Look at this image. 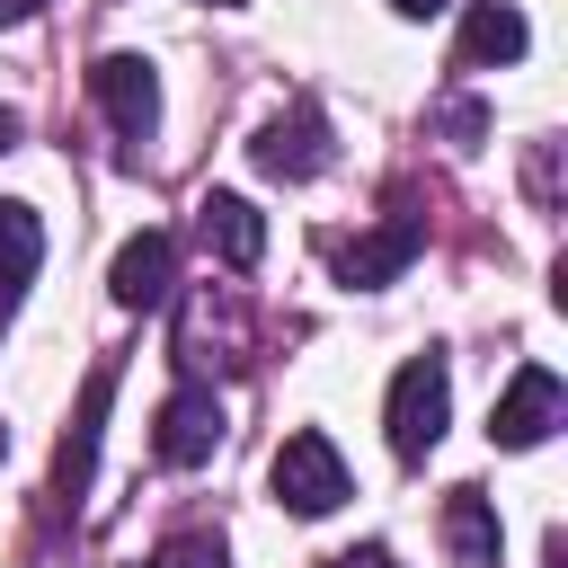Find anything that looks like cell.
<instances>
[{
	"mask_svg": "<svg viewBox=\"0 0 568 568\" xmlns=\"http://www.w3.org/2000/svg\"><path fill=\"white\" fill-rule=\"evenodd\" d=\"M382 426H390V453H399V462H426V453L444 444V426H453V364H444L435 346L399 364Z\"/></svg>",
	"mask_w": 568,
	"mask_h": 568,
	"instance_id": "6da1fadb",
	"label": "cell"
},
{
	"mask_svg": "<svg viewBox=\"0 0 568 568\" xmlns=\"http://www.w3.org/2000/svg\"><path fill=\"white\" fill-rule=\"evenodd\" d=\"M266 488H275L284 515H337V506H346V462H337V444H328L320 426H302V435L275 444Z\"/></svg>",
	"mask_w": 568,
	"mask_h": 568,
	"instance_id": "7a4b0ae2",
	"label": "cell"
},
{
	"mask_svg": "<svg viewBox=\"0 0 568 568\" xmlns=\"http://www.w3.org/2000/svg\"><path fill=\"white\" fill-rule=\"evenodd\" d=\"M89 98H98V115L115 124L124 160L160 133V71H151L142 53H98V62H89Z\"/></svg>",
	"mask_w": 568,
	"mask_h": 568,
	"instance_id": "3957f363",
	"label": "cell"
},
{
	"mask_svg": "<svg viewBox=\"0 0 568 568\" xmlns=\"http://www.w3.org/2000/svg\"><path fill=\"white\" fill-rule=\"evenodd\" d=\"M559 408H568L559 373H550V364H524V373L497 390V408H488V444H497V453H532V444L559 426Z\"/></svg>",
	"mask_w": 568,
	"mask_h": 568,
	"instance_id": "277c9868",
	"label": "cell"
},
{
	"mask_svg": "<svg viewBox=\"0 0 568 568\" xmlns=\"http://www.w3.org/2000/svg\"><path fill=\"white\" fill-rule=\"evenodd\" d=\"M213 444H222V399H213V382L169 390V399H160V426H151V453H160L169 470H195V462H213Z\"/></svg>",
	"mask_w": 568,
	"mask_h": 568,
	"instance_id": "5b68a950",
	"label": "cell"
},
{
	"mask_svg": "<svg viewBox=\"0 0 568 568\" xmlns=\"http://www.w3.org/2000/svg\"><path fill=\"white\" fill-rule=\"evenodd\" d=\"M106 399H115V364H98L80 382V408L53 444V497H89V470H98V435H106Z\"/></svg>",
	"mask_w": 568,
	"mask_h": 568,
	"instance_id": "8992f818",
	"label": "cell"
},
{
	"mask_svg": "<svg viewBox=\"0 0 568 568\" xmlns=\"http://www.w3.org/2000/svg\"><path fill=\"white\" fill-rule=\"evenodd\" d=\"M257 169L266 178H284V186H302V178H320L328 169V124H320V106H284V115H266L257 124Z\"/></svg>",
	"mask_w": 568,
	"mask_h": 568,
	"instance_id": "52a82bcc",
	"label": "cell"
},
{
	"mask_svg": "<svg viewBox=\"0 0 568 568\" xmlns=\"http://www.w3.org/2000/svg\"><path fill=\"white\" fill-rule=\"evenodd\" d=\"M195 231H204V248H213L231 275H248V266L266 257V213H257L248 195H231V186H213V195L195 204Z\"/></svg>",
	"mask_w": 568,
	"mask_h": 568,
	"instance_id": "ba28073f",
	"label": "cell"
},
{
	"mask_svg": "<svg viewBox=\"0 0 568 568\" xmlns=\"http://www.w3.org/2000/svg\"><path fill=\"white\" fill-rule=\"evenodd\" d=\"M169 284H178V240H169V231H133V240L115 248V266H106V293H115L124 311L169 302Z\"/></svg>",
	"mask_w": 568,
	"mask_h": 568,
	"instance_id": "9c48e42d",
	"label": "cell"
},
{
	"mask_svg": "<svg viewBox=\"0 0 568 568\" xmlns=\"http://www.w3.org/2000/svg\"><path fill=\"white\" fill-rule=\"evenodd\" d=\"M524 44H532L524 9H506V0H470V9H462V71H497V62H524Z\"/></svg>",
	"mask_w": 568,
	"mask_h": 568,
	"instance_id": "30bf717a",
	"label": "cell"
},
{
	"mask_svg": "<svg viewBox=\"0 0 568 568\" xmlns=\"http://www.w3.org/2000/svg\"><path fill=\"white\" fill-rule=\"evenodd\" d=\"M408 257H417V222H382V231H364V240H337V275H346L355 293L408 275Z\"/></svg>",
	"mask_w": 568,
	"mask_h": 568,
	"instance_id": "8fae6325",
	"label": "cell"
},
{
	"mask_svg": "<svg viewBox=\"0 0 568 568\" xmlns=\"http://www.w3.org/2000/svg\"><path fill=\"white\" fill-rule=\"evenodd\" d=\"M36 266H44V222H36L27 204H0V320L27 302Z\"/></svg>",
	"mask_w": 568,
	"mask_h": 568,
	"instance_id": "7c38bea8",
	"label": "cell"
},
{
	"mask_svg": "<svg viewBox=\"0 0 568 568\" xmlns=\"http://www.w3.org/2000/svg\"><path fill=\"white\" fill-rule=\"evenodd\" d=\"M444 541H453V568H497V506L479 488H453L444 497Z\"/></svg>",
	"mask_w": 568,
	"mask_h": 568,
	"instance_id": "4fadbf2b",
	"label": "cell"
},
{
	"mask_svg": "<svg viewBox=\"0 0 568 568\" xmlns=\"http://www.w3.org/2000/svg\"><path fill=\"white\" fill-rule=\"evenodd\" d=\"M133 568H231V550H222V532H178V541H160Z\"/></svg>",
	"mask_w": 568,
	"mask_h": 568,
	"instance_id": "5bb4252c",
	"label": "cell"
},
{
	"mask_svg": "<svg viewBox=\"0 0 568 568\" xmlns=\"http://www.w3.org/2000/svg\"><path fill=\"white\" fill-rule=\"evenodd\" d=\"M328 568H399V559H390V550H382V541H355V550H337V559H328Z\"/></svg>",
	"mask_w": 568,
	"mask_h": 568,
	"instance_id": "9a60e30c",
	"label": "cell"
},
{
	"mask_svg": "<svg viewBox=\"0 0 568 568\" xmlns=\"http://www.w3.org/2000/svg\"><path fill=\"white\" fill-rule=\"evenodd\" d=\"M36 9H44V0H0V27H27Z\"/></svg>",
	"mask_w": 568,
	"mask_h": 568,
	"instance_id": "2e32d148",
	"label": "cell"
},
{
	"mask_svg": "<svg viewBox=\"0 0 568 568\" xmlns=\"http://www.w3.org/2000/svg\"><path fill=\"white\" fill-rule=\"evenodd\" d=\"M18 133H27V124H18V106H0V151H18Z\"/></svg>",
	"mask_w": 568,
	"mask_h": 568,
	"instance_id": "e0dca14e",
	"label": "cell"
},
{
	"mask_svg": "<svg viewBox=\"0 0 568 568\" xmlns=\"http://www.w3.org/2000/svg\"><path fill=\"white\" fill-rule=\"evenodd\" d=\"M399 18H435V9H453V0H390Z\"/></svg>",
	"mask_w": 568,
	"mask_h": 568,
	"instance_id": "ac0fdd59",
	"label": "cell"
},
{
	"mask_svg": "<svg viewBox=\"0 0 568 568\" xmlns=\"http://www.w3.org/2000/svg\"><path fill=\"white\" fill-rule=\"evenodd\" d=\"M204 9H240V0H204Z\"/></svg>",
	"mask_w": 568,
	"mask_h": 568,
	"instance_id": "d6986e66",
	"label": "cell"
},
{
	"mask_svg": "<svg viewBox=\"0 0 568 568\" xmlns=\"http://www.w3.org/2000/svg\"><path fill=\"white\" fill-rule=\"evenodd\" d=\"M0 453H9V426H0Z\"/></svg>",
	"mask_w": 568,
	"mask_h": 568,
	"instance_id": "ffe728a7",
	"label": "cell"
}]
</instances>
